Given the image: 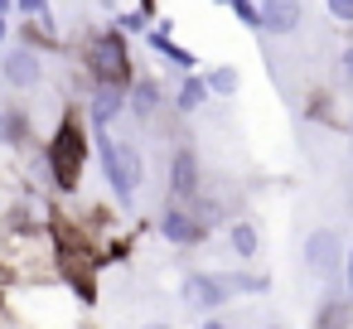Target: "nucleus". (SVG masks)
<instances>
[{"mask_svg": "<svg viewBox=\"0 0 353 329\" xmlns=\"http://www.w3.org/2000/svg\"><path fill=\"white\" fill-rule=\"evenodd\" d=\"M0 271L10 276V286H49V281H59V237H54V228L0 223Z\"/></svg>", "mask_w": 353, "mask_h": 329, "instance_id": "f257e3e1", "label": "nucleus"}, {"mask_svg": "<svg viewBox=\"0 0 353 329\" xmlns=\"http://www.w3.org/2000/svg\"><path fill=\"white\" fill-rule=\"evenodd\" d=\"M78 68L92 78V88H131L136 83V63H131V44L126 34H117L112 25L107 30H88L78 39Z\"/></svg>", "mask_w": 353, "mask_h": 329, "instance_id": "f03ea898", "label": "nucleus"}, {"mask_svg": "<svg viewBox=\"0 0 353 329\" xmlns=\"http://www.w3.org/2000/svg\"><path fill=\"white\" fill-rule=\"evenodd\" d=\"M44 160H49V175H54V194H73L83 184V165H88V131H83V117L68 112V121L44 141Z\"/></svg>", "mask_w": 353, "mask_h": 329, "instance_id": "7ed1b4c3", "label": "nucleus"}, {"mask_svg": "<svg viewBox=\"0 0 353 329\" xmlns=\"http://www.w3.org/2000/svg\"><path fill=\"white\" fill-rule=\"evenodd\" d=\"M97 160H102V175H107V189L121 208L136 203V189L145 184V155L136 141L126 136H97Z\"/></svg>", "mask_w": 353, "mask_h": 329, "instance_id": "20e7f679", "label": "nucleus"}, {"mask_svg": "<svg viewBox=\"0 0 353 329\" xmlns=\"http://www.w3.org/2000/svg\"><path fill=\"white\" fill-rule=\"evenodd\" d=\"M0 88L6 92H20V97H34L49 88V59L34 54V49H6L0 54Z\"/></svg>", "mask_w": 353, "mask_h": 329, "instance_id": "39448f33", "label": "nucleus"}, {"mask_svg": "<svg viewBox=\"0 0 353 329\" xmlns=\"http://www.w3.org/2000/svg\"><path fill=\"white\" fill-rule=\"evenodd\" d=\"M343 257H348V247H343L339 228H310V237H305V271L314 281H324V286L343 281Z\"/></svg>", "mask_w": 353, "mask_h": 329, "instance_id": "423d86ee", "label": "nucleus"}, {"mask_svg": "<svg viewBox=\"0 0 353 329\" xmlns=\"http://www.w3.org/2000/svg\"><path fill=\"white\" fill-rule=\"evenodd\" d=\"M203 160H199V150L189 146V141H179L174 150H170V203H194L199 194H203Z\"/></svg>", "mask_w": 353, "mask_h": 329, "instance_id": "0eeeda50", "label": "nucleus"}, {"mask_svg": "<svg viewBox=\"0 0 353 329\" xmlns=\"http://www.w3.org/2000/svg\"><path fill=\"white\" fill-rule=\"evenodd\" d=\"M179 300L199 315L213 319V310H223L232 300V286H228V271H189L184 286H179Z\"/></svg>", "mask_w": 353, "mask_h": 329, "instance_id": "6e6552de", "label": "nucleus"}, {"mask_svg": "<svg viewBox=\"0 0 353 329\" xmlns=\"http://www.w3.org/2000/svg\"><path fill=\"white\" fill-rule=\"evenodd\" d=\"M160 107H165V88H160V78L136 73V83L126 88V117H131L136 126H155Z\"/></svg>", "mask_w": 353, "mask_h": 329, "instance_id": "1a4fd4ad", "label": "nucleus"}, {"mask_svg": "<svg viewBox=\"0 0 353 329\" xmlns=\"http://www.w3.org/2000/svg\"><path fill=\"white\" fill-rule=\"evenodd\" d=\"M83 117L97 136H112V126L126 117V92L121 88H92V97L83 102Z\"/></svg>", "mask_w": 353, "mask_h": 329, "instance_id": "9d476101", "label": "nucleus"}, {"mask_svg": "<svg viewBox=\"0 0 353 329\" xmlns=\"http://www.w3.org/2000/svg\"><path fill=\"white\" fill-rule=\"evenodd\" d=\"M155 232H160L170 247H203V242H208V232H203L179 203H165V208H160V228H155Z\"/></svg>", "mask_w": 353, "mask_h": 329, "instance_id": "9b49d317", "label": "nucleus"}, {"mask_svg": "<svg viewBox=\"0 0 353 329\" xmlns=\"http://www.w3.org/2000/svg\"><path fill=\"white\" fill-rule=\"evenodd\" d=\"M305 6L300 0H271V6H261V34H271V39H295L300 34V25H305Z\"/></svg>", "mask_w": 353, "mask_h": 329, "instance_id": "f8f14e48", "label": "nucleus"}, {"mask_svg": "<svg viewBox=\"0 0 353 329\" xmlns=\"http://www.w3.org/2000/svg\"><path fill=\"white\" fill-rule=\"evenodd\" d=\"M0 146L6 150H34V117H30V107H20V102L0 107Z\"/></svg>", "mask_w": 353, "mask_h": 329, "instance_id": "ddd939ff", "label": "nucleus"}, {"mask_svg": "<svg viewBox=\"0 0 353 329\" xmlns=\"http://www.w3.org/2000/svg\"><path fill=\"white\" fill-rule=\"evenodd\" d=\"M145 44H150V54H160L170 68H179L184 78L194 73V54L184 49V44H174V30H170V20H155L150 25V34H145Z\"/></svg>", "mask_w": 353, "mask_h": 329, "instance_id": "4468645a", "label": "nucleus"}, {"mask_svg": "<svg viewBox=\"0 0 353 329\" xmlns=\"http://www.w3.org/2000/svg\"><path fill=\"white\" fill-rule=\"evenodd\" d=\"M348 324H353V300L343 290H329L314 305V329H348Z\"/></svg>", "mask_w": 353, "mask_h": 329, "instance_id": "2eb2a0df", "label": "nucleus"}, {"mask_svg": "<svg viewBox=\"0 0 353 329\" xmlns=\"http://www.w3.org/2000/svg\"><path fill=\"white\" fill-rule=\"evenodd\" d=\"M203 107H208V83H203V73L179 78V88H174V117H199Z\"/></svg>", "mask_w": 353, "mask_h": 329, "instance_id": "dca6fc26", "label": "nucleus"}, {"mask_svg": "<svg viewBox=\"0 0 353 329\" xmlns=\"http://www.w3.org/2000/svg\"><path fill=\"white\" fill-rule=\"evenodd\" d=\"M228 252L242 257V261H252V257L261 252V232H256L252 218H232V223H228Z\"/></svg>", "mask_w": 353, "mask_h": 329, "instance_id": "f3484780", "label": "nucleus"}, {"mask_svg": "<svg viewBox=\"0 0 353 329\" xmlns=\"http://www.w3.org/2000/svg\"><path fill=\"white\" fill-rule=\"evenodd\" d=\"M150 25H155V6L112 10V30H117V34H150Z\"/></svg>", "mask_w": 353, "mask_h": 329, "instance_id": "a211bd4d", "label": "nucleus"}, {"mask_svg": "<svg viewBox=\"0 0 353 329\" xmlns=\"http://www.w3.org/2000/svg\"><path fill=\"white\" fill-rule=\"evenodd\" d=\"M203 83H208V97H237V88H242V73L232 68V63H218V68H208L203 73Z\"/></svg>", "mask_w": 353, "mask_h": 329, "instance_id": "6ab92c4d", "label": "nucleus"}, {"mask_svg": "<svg viewBox=\"0 0 353 329\" xmlns=\"http://www.w3.org/2000/svg\"><path fill=\"white\" fill-rule=\"evenodd\" d=\"M228 286H232V295H266L271 290V281L261 271H228Z\"/></svg>", "mask_w": 353, "mask_h": 329, "instance_id": "aec40b11", "label": "nucleus"}, {"mask_svg": "<svg viewBox=\"0 0 353 329\" xmlns=\"http://www.w3.org/2000/svg\"><path fill=\"white\" fill-rule=\"evenodd\" d=\"M232 20L261 34V6H252V0H232Z\"/></svg>", "mask_w": 353, "mask_h": 329, "instance_id": "412c9836", "label": "nucleus"}, {"mask_svg": "<svg viewBox=\"0 0 353 329\" xmlns=\"http://www.w3.org/2000/svg\"><path fill=\"white\" fill-rule=\"evenodd\" d=\"M334 73H339V83H343V88L353 92V39H348V44L339 49V59H334Z\"/></svg>", "mask_w": 353, "mask_h": 329, "instance_id": "4be33fe9", "label": "nucleus"}, {"mask_svg": "<svg viewBox=\"0 0 353 329\" xmlns=\"http://www.w3.org/2000/svg\"><path fill=\"white\" fill-rule=\"evenodd\" d=\"M324 10H329V20H334V25H343V30H353V0H329V6H324Z\"/></svg>", "mask_w": 353, "mask_h": 329, "instance_id": "5701e85b", "label": "nucleus"}, {"mask_svg": "<svg viewBox=\"0 0 353 329\" xmlns=\"http://www.w3.org/2000/svg\"><path fill=\"white\" fill-rule=\"evenodd\" d=\"M343 290H348V300H353V247H348V257H343Z\"/></svg>", "mask_w": 353, "mask_h": 329, "instance_id": "b1692460", "label": "nucleus"}, {"mask_svg": "<svg viewBox=\"0 0 353 329\" xmlns=\"http://www.w3.org/2000/svg\"><path fill=\"white\" fill-rule=\"evenodd\" d=\"M199 329H232V324H228V319H218V315H213V319H203V324H199Z\"/></svg>", "mask_w": 353, "mask_h": 329, "instance_id": "393cba45", "label": "nucleus"}, {"mask_svg": "<svg viewBox=\"0 0 353 329\" xmlns=\"http://www.w3.org/2000/svg\"><path fill=\"white\" fill-rule=\"evenodd\" d=\"M136 329H174L170 319H145V324H136Z\"/></svg>", "mask_w": 353, "mask_h": 329, "instance_id": "a878e982", "label": "nucleus"}, {"mask_svg": "<svg viewBox=\"0 0 353 329\" xmlns=\"http://www.w3.org/2000/svg\"><path fill=\"white\" fill-rule=\"evenodd\" d=\"M6 39H10V20H0V54H6Z\"/></svg>", "mask_w": 353, "mask_h": 329, "instance_id": "bb28decb", "label": "nucleus"}, {"mask_svg": "<svg viewBox=\"0 0 353 329\" xmlns=\"http://www.w3.org/2000/svg\"><path fill=\"white\" fill-rule=\"evenodd\" d=\"M256 329H285V324H276V319H261V324H256Z\"/></svg>", "mask_w": 353, "mask_h": 329, "instance_id": "cd10ccee", "label": "nucleus"}]
</instances>
